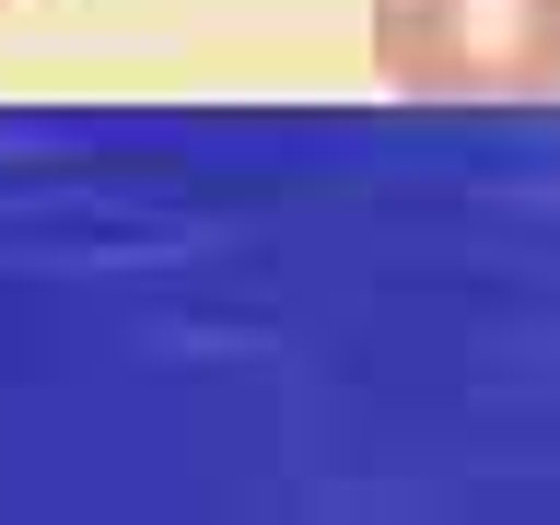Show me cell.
I'll list each match as a JSON object with an SVG mask.
<instances>
[{
	"instance_id": "6da1fadb",
	"label": "cell",
	"mask_w": 560,
	"mask_h": 525,
	"mask_svg": "<svg viewBox=\"0 0 560 525\" xmlns=\"http://www.w3.org/2000/svg\"><path fill=\"white\" fill-rule=\"evenodd\" d=\"M374 70L432 105H560V0H374Z\"/></svg>"
}]
</instances>
